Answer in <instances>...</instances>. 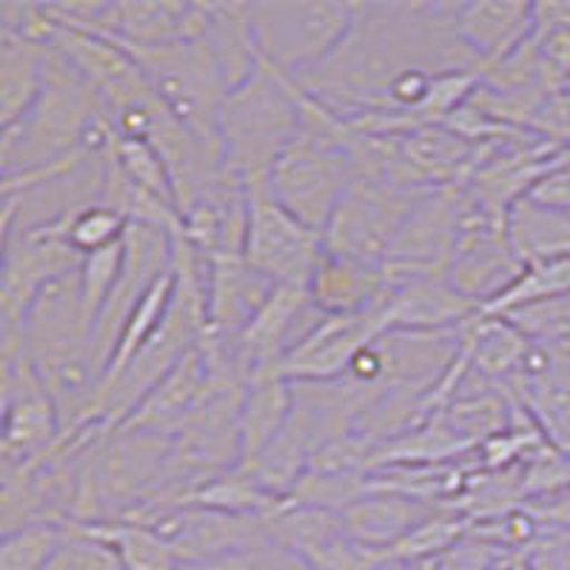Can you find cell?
Wrapping results in <instances>:
<instances>
[{"label":"cell","mask_w":570,"mask_h":570,"mask_svg":"<svg viewBox=\"0 0 570 570\" xmlns=\"http://www.w3.org/2000/svg\"><path fill=\"white\" fill-rule=\"evenodd\" d=\"M531 129L539 131L544 140H551L559 151L570 149V86L548 98Z\"/></svg>","instance_id":"obj_29"},{"label":"cell","mask_w":570,"mask_h":570,"mask_svg":"<svg viewBox=\"0 0 570 570\" xmlns=\"http://www.w3.org/2000/svg\"><path fill=\"white\" fill-rule=\"evenodd\" d=\"M389 288V272L380 263L345 257L323 246L312 279L308 297L314 308L328 317H348V314L371 312Z\"/></svg>","instance_id":"obj_13"},{"label":"cell","mask_w":570,"mask_h":570,"mask_svg":"<svg viewBox=\"0 0 570 570\" xmlns=\"http://www.w3.org/2000/svg\"><path fill=\"white\" fill-rule=\"evenodd\" d=\"M46 86L38 104L12 129H3V177L58 166L78 151L91 117L104 111V100L75 78V71L43 46Z\"/></svg>","instance_id":"obj_3"},{"label":"cell","mask_w":570,"mask_h":570,"mask_svg":"<svg viewBox=\"0 0 570 570\" xmlns=\"http://www.w3.org/2000/svg\"><path fill=\"white\" fill-rule=\"evenodd\" d=\"M533 343H568L570 340V294L542 299L505 314Z\"/></svg>","instance_id":"obj_28"},{"label":"cell","mask_w":570,"mask_h":570,"mask_svg":"<svg viewBox=\"0 0 570 570\" xmlns=\"http://www.w3.org/2000/svg\"><path fill=\"white\" fill-rule=\"evenodd\" d=\"M126 226H129V220H126L124 214L117 212V208L106 206V203H98V206L75 214L71 220L49 228H58L66 237V243L86 259L91 257V254L106 252V248L111 246H120V243H124Z\"/></svg>","instance_id":"obj_26"},{"label":"cell","mask_w":570,"mask_h":570,"mask_svg":"<svg viewBox=\"0 0 570 570\" xmlns=\"http://www.w3.org/2000/svg\"><path fill=\"white\" fill-rule=\"evenodd\" d=\"M314 570H317V568H314Z\"/></svg>","instance_id":"obj_36"},{"label":"cell","mask_w":570,"mask_h":570,"mask_svg":"<svg viewBox=\"0 0 570 570\" xmlns=\"http://www.w3.org/2000/svg\"><path fill=\"white\" fill-rule=\"evenodd\" d=\"M493 570H533V568L528 564L525 557H517V551H505L497 559Z\"/></svg>","instance_id":"obj_34"},{"label":"cell","mask_w":570,"mask_h":570,"mask_svg":"<svg viewBox=\"0 0 570 570\" xmlns=\"http://www.w3.org/2000/svg\"><path fill=\"white\" fill-rule=\"evenodd\" d=\"M252 570H314V564L299 553L279 548V544L268 542L252 553Z\"/></svg>","instance_id":"obj_32"},{"label":"cell","mask_w":570,"mask_h":570,"mask_svg":"<svg viewBox=\"0 0 570 570\" xmlns=\"http://www.w3.org/2000/svg\"><path fill=\"white\" fill-rule=\"evenodd\" d=\"M246 191L248 226L243 259L274 285L308 288L314 266L323 254V234L312 232L294 214L285 212L274 200L266 177L248 180Z\"/></svg>","instance_id":"obj_6"},{"label":"cell","mask_w":570,"mask_h":570,"mask_svg":"<svg viewBox=\"0 0 570 570\" xmlns=\"http://www.w3.org/2000/svg\"><path fill=\"white\" fill-rule=\"evenodd\" d=\"M120 268H124V243L111 246L106 252L91 254L83 259V266L78 272V292H80V312H83L86 331L95 340V325H98L100 312H104L106 299L115 292L117 279H120Z\"/></svg>","instance_id":"obj_27"},{"label":"cell","mask_w":570,"mask_h":570,"mask_svg":"<svg viewBox=\"0 0 570 570\" xmlns=\"http://www.w3.org/2000/svg\"><path fill=\"white\" fill-rule=\"evenodd\" d=\"M266 180L285 212L323 234L348 188L360 180L348 149V129L328 109L303 95L299 135L277 157Z\"/></svg>","instance_id":"obj_1"},{"label":"cell","mask_w":570,"mask_h":570,"mask_svg":"<svg viewBox=\"0 0 570 570\" xmlns=\"http://www.w3.org/2000/svg\"><path fill=\"white\" fill-rule=\"evenodd\" d=\"M71 525L38 522L3 533L0 542V570H46L55 562L69 539Z\"/></svg>","instance_id":"obj_24"},{"label":"cell","mask_w":570,"mask_h":570,"mask_svg":"<svg viewBox=\"0 0 570 570\" xmlns=\"http://www.w3.org/2000/svg\"><path fill=\"white\" fill-rule=\"evenodd\" d=\"M292 383L285 376L248 380L240 402V462H252L279 436L292 416Z\"/></svg>","instance_id":"obj_19"},{"label":"cell","mask_w":570,"mask_h":570,"mask_svg":"<svg viewBox=\"0 0 570 570\" xmlns=\"http://www.w3.org/2000/svg\"><path fill=\"white\" fill-rule=\"evenodd\" d=\"M60 436L58 409L27 348L3 351V471L38 460Z\"/></svg>","instance_id":"obj_8"},{"label":"cell","mask_w":570,"mask_h":570,"mask_svg":"<svg viewBox=\"0 0 570 570\" xmlns=\"http://www.w3.org/2000/svg\"><path fill=\"white\" fill-rule=\"evenodd\" d=\"M440 511V505L425 502V499L409 497L400 491H385V488H374L368 482V491L360 499H354L343 517L345 533L356 539L360 544H368L374 551L389 553L396 542L409 537L411 531L431 519Z\"/></svg>","instance_id":"obj_14"},{"label":"cell","mask_w":570,"mask_h":570,"mask_svg":"<svg viewBox=\"0 0 570 570\" xmlns=\"http://www.w3.org/2000/svg\"><path fill=\"white\" fill-rule=\"evenodd\" d=\"M208 383L206 354L197 348L188 351L180 363L163 376L160 383L149 391V396L135 409V414L120 428L131 431H151V434H171L175 428L186 422V416L200 402L203 389Z\"/></svg>","instance_id":"obj_15"},{"label":"cell","mask_w":570,"mask_h":570,"mask_svg":"<svg viewBox=\"0 0 570 570\" xmlns=\"http://www.w3.org/2000/svg\"><path fill=\"white\" fill-rule=\"evenodd\" d=\"M86 537L109 544L124 570H177L171 548L137 522H95V525H71Z\"/></svg>","instance_id":"obj_21"},{"label":"cell","mask_w":570,"mask_h":570,"mask_svg":"<svg viewBox=\"0 0 570 570\" xmlns=\"http://www.w3.org/2000/svg\"><path fill=\"white\" fill-rule=\"evenodd\" d=\"M385 325L376 305L371 312L328 317L325 314L317 328L283 360L279 374L288 383H331L348 374L354 356L383 334Z\"/></svg>","instance_id":"obj_10"},{"label":"cell","mask_w":570,"mask_h":570,"mask_svg":"<svg viewBox=\"0 0 570 570\" xmlns=\"http://www.w3.org/2000/svg\"><path fill=\"white\" fill-rule=\"evenodd\" d=\"M456 32L480 71L511 58L533 32V3L473 0L456 3Z\"/></svg>","instance_id":"obj_12"},{"label":"cell","mask_w":570,"mask_h":570,"mask_svg":"<svg viewBox=\"0 0 570 570\" xmlns=\"http://www.w3.org/2000/svg\"><path fill=\"white\" fill-rule=\"evenodd\" d=\"M214 63L220 69L228 91L248 80L259 66L248 3H208V23L203 32Z\"/></svg>","instance_id":"obj_17"},{"label":"cell","mask_w":570,"mask_h":570,"mask_svg":"<svg viewBox=\"0 0 570 570\" xmlns=\"http://www.w3.org/2000/svg\"><path fill=\"white\" fill-rule=\"evenodd\" d=\"M531 548L525 559L533 570H570V528L537 539Z\"/></svg>","instance_id":"obj_31"},{"label":"cell","mask_w":570,"mask_h":570,"mask_svg":"<svg viewBox=\"0 0 570 570\" xmlns=\"http://www.w3.org/2000/svg\"><path fill=\"white\" fill-rule=\"evenodd\" d=\"M473 525L476 522L468 513L456 511V508H440L416 531H411L402 542H396L385 557H389V562L400 564L428 562V559H436L440 553L451 551L454 544H460L473 531Z\"/></svg>","instance_id":"obj_22"},{"label":"cell","mask_w":570,"mask_h":570,"mask_svg":"<svg viewBox=\"0 0 570 570\" xmlns=\"http://www.w3.org/2000/svg\"><path fill=\"white\" fill-rule=\"evenodd\" d=\"M562 155H564V157H568V160H570V149H564V151H562Z\"/></svg>","instance_id":"obj_35"},{"label":"cell","mask_w":570,"mask_h":570,"mask_svg":"<svg viewBox=\"0 0 570 570\" xmlns=\"http://www.w3.org/2000/svg\"><path fill=\"white\" fill-rule=\"evenodd\" d=\"M462 345L468 351V374L491 385H508L525 363L531 340L511 320L480 314L465 325Z\"/></svg>","instance_id":"obj_16"},{"label":"cell","mask_w":570,"mask_h":570,"mask_svg":"<svg viewBox=\"0 0 570 570\" xmlns=\"http://www.w3.org/2000/svg\"><path fill=\"white\" fill-rule=\"evenodd\" d=\"M456 243V191H434L416 206L385 254L391 279L445 274Z\"/></svg>","instance_id":"obj_11"},{"label":"cell","mask_w":570,"mask_h":570,"mask_svg":"<svg viewBox=\"0 0 570 570\" xmlns=\"http://www.w3.org/2000/svg\"><path fill=\"white\" fill-rule=\"evenodd\" d=\"M303 126V91L259 60L252 78L226 95L217 117L220 160L243 183L266 177Z\"/></svg>","instance_id":"obj_2"},{"label":"cell","mask_w":570,"mask_h":570,"mask_svg":"<svg viewBox=\"0 0 570 570\" xmlns=\"http://www.w3.org/2000/svg\"><path fill=\"white\" fill-rule=\"evenodd\" d=\"M434 191L391 186V183L356 180L323 232V246L365 263H385L396 234L409 223L422 200Z\"/></svg>","instance_id":"obj_7"},{"label":"cell","mask_w":570,"mask_h":570,"mask_svg":"<svg viewBox=\"0 0 570 570\" xmlns=\"http://www.w3.org/2000/svg\"><path fill=\"white\" fill-rule=\"evenodd\" d=\"M252 553H223V557L188 559L177 562V570H252Z\"/></svg>","instance_id":"obj_33"},{"label":"cell","mask_w":570,"mask_h":570,"mask_svg":"<svg viewBox=\"0 0 570 570\" xmlns=\"http://www.w3.org/2000/svg\"><path fill=\"white\" fill-rule=\"evenodd\" d=\"M528 200L539 203L553 212L570 214V160L564 155L557 157L551 169L539 177L537 186L528 191Z\"/></svg>","instance_id":"obj_30"},{"label":"cell","mask_w":570,"mask_h":570,"mask_svg":"<svg viewBox=\"0 0 570 570\" xmlns=\"http://www.w3.org/2000/svg\"><path fill=\"white\" fill-rule=\"evenodd\" d=\"M46 86L43 46L0 32V124L18 126Z\"/></svg>","instance_id":"obj_18"},{"label":"cell","mask_w":570,"mask_h":570,"mask_svg":"<svg viewBox=\"0 0 570 570\" xmlns=\"http://www.w3.org/2000/svg\"><path fill=\"white\" fill-rule=\"evenodd\" d=\"M562 294H570V257L531 263L513 279L511 288H505L493 303L482 308V314L505 317V314L517 312V308H525V305L542 303V299L551 297H562Z\"/></svg>","instance_id":"obj_23"},{"label":"cell","mask_w":570,"mask_h":570,"mask_svg":"<svg viewBox=\"0 0 570 570\" xmlns=\"http://www.w3.org/2000/svg\"><path fill=\"white\" fill-rule=\"evenodd\" d=\"M508 240L522 266L570 257V214L522 197L508 212Z\"/></svg>","instance_id":"obj_20"},{"label":"cell","mask_w":570,"mask_h":570,"mask_svg":"<svg viewBox=\"0 0 570 570\" xmlns=\"http://www.w3.org/2000/svg\"><path fill=\"white\" fill-rule=\"evenodd\" d=\"M385 331H445L462 328L480 317L482 305L456 292L445 274L389 277L383 299L376 303Z\"/></svg>","instance_id":"obj_9"},{"label":"cell","mask_w":570,"mask_h":570,"mask_svg":"<svg viewBox=\"0 0 570 570\" xmlns=\"http://www.w3.org/2000/svg\"><path fill=\"white\" fill-rule=\"evenodd\" d=\"M115 169L131 183V186L149 191L157 200L169 203L180 212L175 183H171L166 160L149 140H120L115 151Z\"/></svg>","instance_id":"obj_25"},{"label":"cell","mask_w":570,"mask_h":570,"mask_svg":"<svg viewBox=\"0 0 570 570\" xmlns=\"http://www.w3.org/2000/svg\"><path fill=\"white\" fill-rule=\"evenodd\" d=\"M259 60L285 78H299L323 63L356 18V3L334 0H263L248 3Z\"/></svg>","instance_id":"obj_4"},{"label":"cell","mask_w":570,"mask_h":570,"mask_svg":"<svg viewBox=\"0 0 570 570\" xmlns=\"http://www.w3.org/2000/svg\"><path fill=\"white\" fill-rule=\"evenodd\" d=\"M120 46L135 58L163 109L186 129L217 140V117L226 104L228 86L200 38L163 46Z\"/></svg>","instance_id":"obj_5"}]
</instances>
